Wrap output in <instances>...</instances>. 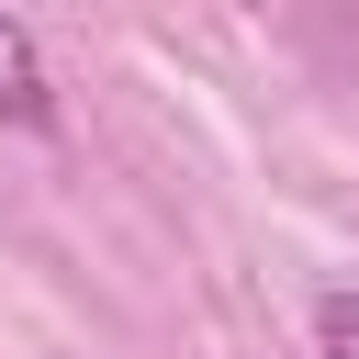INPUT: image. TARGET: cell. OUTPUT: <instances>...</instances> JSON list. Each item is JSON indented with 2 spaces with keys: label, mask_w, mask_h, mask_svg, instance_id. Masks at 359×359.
Listing matches in <instances>:
<instances>
[{
  "label": "cell",
  "mask_w": 359,
  "mask_h": 359,
  "mask_svg": "<svg viewBox=\"0 0 359 359\" xmlns=\"http://www.w3.org/2000/svg\"><path fill=\"white\" fill-rule=\"evenodd\" d=\"M0 123H22V135H45L56 123V90H45V56H34V34L0 11Z\"/></svg>",
  "instance_id": "6da1fadb"
},
{
  "label": "cell",
  "mask_w": 359,
  "mask_h": 359,
  "mask_svg": "<svg viewBox=\"0 0 359 359\" xmlns=\"http://www.w3.org/2000/svg\"><path fill=\"white\" fill-rule=\"evenodd\" d=\"M314 348L325 359H359V292H314Z\"/></svg>",
  "instance_id": "7a4b0ae2"
}]
</instances>
